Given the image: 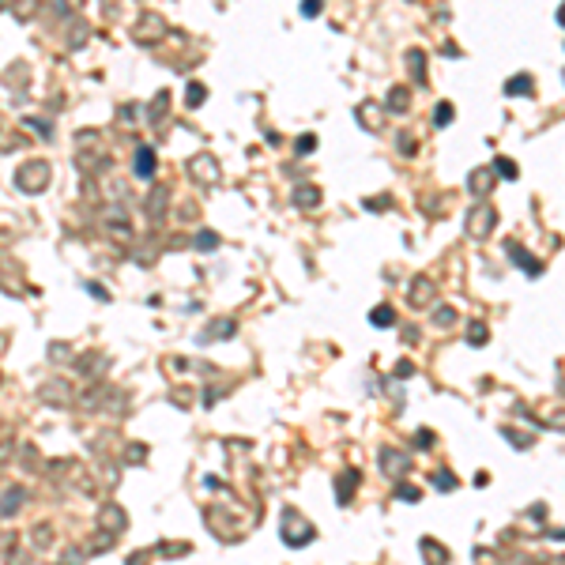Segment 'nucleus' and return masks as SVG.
<instances>
[{
  "label": "nucleus",
  "mask_w": 565,
  "mask_h": 565,
  "mask_svg": "<svg viewBox=\"0 0 565 565\" xmlns=\"http://www.w3.org/2000/svg\"><path fill=\"white\" fill-rule=\"evenodd\" d=\"M543 422H546V426H554V430H565V411H554V415H546Z\"/></svg>",
  "instance_id": "18"
},
{
  "label": "nucleus",
  "mask_w": 565,
  "mask_h": 565,
  "mask_svg": "<svg viewBox=\"0 0 565 565\" xmlns=\"http://www.w3.org/2000/svg\"><path fill=\"white\" fill-rule=\"evenodd\" d=\"M298 203H305V208H317V189H305V192H298Z\"/></svg>",
  "instance_id": "19"
},
{
  "label": "nucleus",
  "mask_w": 565,
  "mask_h": 565,
  "mask_svg": "<svg viewBox=\"0 0 565 565\" xmlns=\"http://www.w3.org/2000/svg\"><path fill=\"white\" fill-rule=\"evenodd\" d=\"M407 106H411V91H407V87H392V95H388V109H392V114H407Z\"/></svg>",
  "instance_id": "5"
},
{
  "label": "nucleus",
  "mask_w": 565,
  "mask_h": 565,
  "mask_svg": "<svg viewBox=\"0 0 565 565\" xmlns=\"http://www.w3.org/2000/svg\"><path fill=\"white\" fill-rule=\"evenodd\" d=\"M407 64H411V72H415V76H419V79L426 76V61L419 57V53H407Z\"/></svg>",
  "instance_id": "17"
},
{
  "label": "nucleus",
  "mask_w": 565,
  "mask_h": 565,
  "mask_svg": "<svg viewBox=\"0 0 565 565\" xmlns=\"http://www.w3.org/2000/svg\"><path fill=\"white\" fill-rule=\"evenodd\" d=\"M302 12H305V15H317V12H320V0H305Z\"/></svg>",
  "instance_id": "21"
},
{
  "label": "nucleus",
  "mask_w": 565,
  "mask_h": 565,
  "mask_svg": "<svg viewBox=\"0 0 565 565\" xmlns=\"http://www.w3.org/2000/svg\"><path fill=\"white\" fill-rule=\"evenodd\" d=\"M136 173H140V178H151V173H155V155L147 151V147L136 155Z\"/></svg>",
  "instance_id": "9"
},
{
  "label": "nucleus",
  "mask_w": 565,
  "mask_h": 565,
  "mask_svg": "<svg viewBox=\"0 0 565 565\" xmlns=\"http://www.w3.org/2000/svg\"><path fill=\"white\" fill-rule=\"evenodd\" d=\"M505 91H509V95H532L535 83H532V76H524V72H520V76H513L505 83Z\"/></svg>",
  "instance_id": "8"
},
{
  "label": "nucleus",
  "mask_w": 565,
  "mask_h": 565,
  "mask_svg": "<svg viewBox=\"0 0 565 565\" xmlns=\"http://www.w3.org/2000/svg\"><path fill=\"white\" fill-rule=\"evenodd\" d=\"M298 151H313V136H302V140H298Z\"/></svg>",
  "instance_id": "22"
},
{
  "label": "nucleus",
  "mask_w": 565,
  "mask_h": 565,
  "mask_svg": "<svg viewBox=\"0 0 565 565\" xmlns=\"http://www.w3.org/2000/svg\"><path fill=\"white\" fill-rule=\"evenodd\" d=\"M490 189H494V173H490V170H475V173H471V192H475V196H486Z\"/></svg>",
  "instance_id": "4"
},
{
  "label": "nucleus",
  "mask_w": 565,
  "mask_h": 565,
  "mask_svg": "<svg viewBox=\"0 0 565 565\" xmlns=\"http://www.w3.org/2000/svg\"><path fill=\"white\" fill-rule=\"evenodd\" d=\"M369 320H373L377 328H388V324H396V313L388 309V305H377V309L369 313Z\"/></svg>",
  "instance_id": "10"
},
{
  "label": "nucleus",
  "mask_w": 565,
  "mask_h": 565,
  "mask_svg": "<svg viewBox=\"0 0 565 565\" xmlns=\"http://www.w3.org/2000/svg\"><path fill=\"white\" fill-rule=\"evenodd\" d=\"M452 320H456V309H449V305H444V309H438V317H433V324H438V328H449Z\"/></svg>",
  "instance_id": "14"
},
{
  "label": "nucleus",
  "mask_w": 565,
  "mask_h": 565,
  "mask_svg": "<svg viewBox=\"0 0 565 565\" xmlns=\"http://www.w3.org/2000/svg\"><path fill=\"white\" fill-rule=\"evenodd\" d=\"M558 23L565 26V4H562V12H558Z\"/></svg>",
  "instance_id": "24"
},
{
  "label": "nucleus",
  "mask_w": 565,
  "mask_h": 565,
  "mask_svg": "<svg viewBox=\"0 0 565 565\" xmlns=\"http://www.w3.org/2000/svg\"><path fill=\"white\" fill-rule=\"evenodd\" d=\"M381 460H385V467H388V471L396 467V475H403V471L411 467V456H403V452H392V449H385V456H381Z\"/></svg>",
  "instance_id": "7"
},
{
  "label": "nucleus",
  "mask_w": 565,
  "mask_h": 565,
  "mask_svg": "<svg viewBox=\"0 0 565 565\" xmlns=\"http://www.w3.org/2000/svg\"><path fill=\"white\" fill-rule=\"evenodd\" d=\"M505 249H509V256H513V261H516V264H520V268H524V272H527V275H539V264H535V256H532V253H527V249H524L520 242H509Z\"/></svg>",
  "instance_id": "3"
},
{
  "label": "nucleus",
  "mask_w": 565,
  "mask_h": 565,
  "mask_svg": "<svg viewBox=\"0 0 565 565\" xmlns=\"http://www.w3.org/2000/svg\"><path fill=\"white\" fill-rule=\"evenodd\" d=\"M467 339H471V343H486V339H490V332H486V324H471V332H467Z\"/></svg>",
  "instance_id": "12"
},
{
  "label": "nucleus",
  "mask_w": 565,
  "mask_h": 565,
  "mask_svg": "<svg viewBox=\"0 0 565 565\" xmlns=\"http://www.w3.org/2000/svg\"><path fill=\"white\" fill-rule=\"evenodd\" d=\"M433 121H438V128H444V125L452 121V106H449V102H441V106H438V114H433Z\"/></svg>",
  "instance_id": "15"
},
{
  "label": "nucleus",
  "mask_w": 565,
  "mask_h": 565,
  "mask_svg": "<svg viewBox=\"0 0 565 565\" xmlns=\"http://www.w3.org/2000/svg\"><path fill=\"white\" fill-rule=\"evenodd\" d=\"M497 222V211L490 208V203H475V208L467 211V234L471 238H486L490 230H494Z\"/></svg>",
  "instance_id": "1"
},
{
  "label": "nucleus",
  "mask_w": 565,
  "mask_h": 565,
  "mask_svg": "<svg viewBox=\"0 0 565 565\" xmlns=\"http://www.w3.org/2000/svg\"><path fill=\"white\" fill-rule=\"evenodd\" d=\"M422 554H430V558H433V562H444V558H449V554H444V546H438V543H430V539H426V543H422Z\"/></svg>",
  "instance_id": "13"
},
{
  "label": "nucleus",
  "mask_w": 565,
  "mask_h": 565,
  "mask_svg": "<svg viewBox=\"0 0 565 565\" xmlns=\"http://www.w3.org/2000/svg\"><path fill=\"white\" fill-rule=\"evenodd\" d=\"M283 539L286 543H291V546H302V543H309L313 539V532H309V524H298V516H294V513H286V535H283Z\"/></svg>",
  "instance_id": "2"
},
{
  "label": "nucleus",
  "mask_w": 565,
  "mask_h": 565,
  "mask_svg": "<svg viewBox=\"0 0 565 565\" xmlns=\"http://www.w3.org/2000/svg\"><path fill=\"white\" fill-rule=\"evenodd\" d=\"M411 302H415V305L433 302V283H430V279H415V286H411Z\"/></svg>",
  "instance_id": "6"
},
{
  "label": "nucleus",
  "mask_w": 565,
  "mask_h": 565,
  "mask_svg": "<svg viewBox=\"0 0 565 565\" xmlns=\"http://www.w3.org/2000/svg\"><path fill=\"white\" fill-rule=\"evenodd\" d=\"M415 444H419V449H430V444H433V433H430V430H419V441H415Z\"/></svg>",
  "instance_id": "20"
},
{
  "label": "nucleus",
  "mask_w": 565,
  "mask_h": 565,
  "mask_svg": "<svg viewBox=\"0 0 565 565\" xmlns=\"http://www.w3.org/2000/svg\"><path fill=\"white\" fill-rule=\"evenodd\" d=\"M433 483H438L441 490H456V475H449V471H438V475H433Z\"/></svg>",
  "instance_id": "16"
},
{
  "label": "nucleus",
  "mask_w": 565,
  "mask_h": 565,
  "mask_svg": "<svg viewBox=\"0 0 565 565\" xmlns=\"http://www.w3.org/2000/svg\"><path fill=\"white\" fill-rule=\"evenodd\" d=\"M494 173H497V178L516 181V173H520V170H516V162H513V159H494Z\"/></svg>",
  "instance_id": "11"
},
{
  "label": "nucleus",
  "mask_w": 565,
  "mask_h": 565,
  "mask_svg": "<svg viewBox=\"0 0 565 565\" xmlns=\"http://www.w3.org/2000/svg\"><path fill=\"white\" fill-rule=\"evenodd\" d=\"M203 98V87H189V102H200Z\"/></svg>",
  "instance_id": "23"
}]
</instances>
